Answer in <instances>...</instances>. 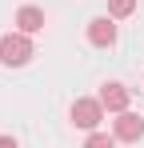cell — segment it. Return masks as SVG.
Segmentation results:
<instances>
[{
	"instance_id": "1",
	"label": "cell",
	"mask_w": 144,
	"mask_h": 148,
	"mask_svg": "<svg viewBox=\"0 0 144 148\" xmlns=\"http://www.w3.org/2000/svg\"><path fill=\"white\" fill-rule=\"evenodd\" d=\"M28 60H32V40H28V32H8V36H0V64L20 68Z\"/></svg>"
},
{
	"instance_id": "2",
	"label": "cell",
	"mask_w": 144,
	"mask_h": 148,
	"mask_svg": "<svg viewBox=\"0 0 144 148\" xmlns=\"http://www.w3.org/2000/svg\"><path fill=\"white\" fill-rule=\"evenodd\" d=\"M100 120H104L100 96H96V100H76V104H72V124H76V128H96Z\"/></svg>"
},
{
	"instance_id": "3",
	"label": "cell",
	"mask_w": 144,
	"mask_h": 148,
	"mask_svg": "<svg viewBox=\"0 0 144 148\" xmlns=\"http://www.w3.org/2000/svg\"><path fill=\"white\" fill-rule=\"evenodd\" d=\"M140 136H144V120L136 116V112H120V116H116V140L136 144Z\"/></svg>"
},
{
	"instance_id": "4",
	"label": "cell",
	"mask_w": 144,
	"mask_h": 148,
	"mask_svg": "<svg viewBox=\"0 0 144 148\" xmlns=\"http://www.w3.org/2000/svg\"><path fill=\"white\" fill-rule=\"evenodd\" d=\"M88 40H92L96 48H112L116 44V24L108 16H96L92 24H88Z\"/></svg>"
},
{
	"instance_id": "5",
	"label": "cell",
	"mask_w": 144,
	"mask_h": 148,
	"mask_svg": "<svg viewBox=\"0 0 144 148\" xmlns=\"http://www.w3.org/2000/svg\"><path fill=\"white\" fill-rule=\"evenodd\" d=\"M100 104L108 112H128V88L124 84H104L100 88Z\"/></svg>"
},
{
	"instance_id": "6",
	"label": "cell",
	"mask_w": 144,
	"mask_h": 148,
	"mask_svg": "<svg viewBox=\"0 0 144 148\" xmlns=\"http://www.w3.org/2000/svg\"><path fill=\"white\" fill-rule=\"evenodd\" d=\"M16 24H20V32H40L44 28V12L32 8V4H24L20 12H16Z\"/></svg>"
},
{
	"instance_id": "7",
	"label": "cell",
	"mask_w": 144,
	"mask_h": 148,
	"mask_svg": "<svg viewBox=\"0 0 144 148\" xmlns=\"http://www.w3.org/2000/svg\"><path fill=\"white\" fill-rule=\"evenodd\" d=\"M108 12H112V16H132V12H136V0H108Z\"/></svg>"
},
{
	"instance_id": "8",
	"label": "cell",
	"mask_w": 144,
	"mask_h": 148,
	"mask_svg": "<svg viewBox=\"0 0 144 148\" xmlns=\"http://www.w3.org/2000/svg\"><path fill=\"white\" fill-rule=\"evenodd\" d=\"M84 148H116V140H112V136H104V132H92V136L84 140Z\"/></svg>"
},
{
	"instance_id": "9",
	"label": "cell",
	"mask_w": 144,
	"mask_h": 148,
	"mask_svg": "<svg viewBox=\"0 0 144 148\" xmlns=\"http://www.w3.org/2000/svg\"><path fill=\"white\" fill-rule=\"evenodd\" d=\"M0 148H20V144H16L12 136H0Z\"/></svg>"
}]
</instances>
